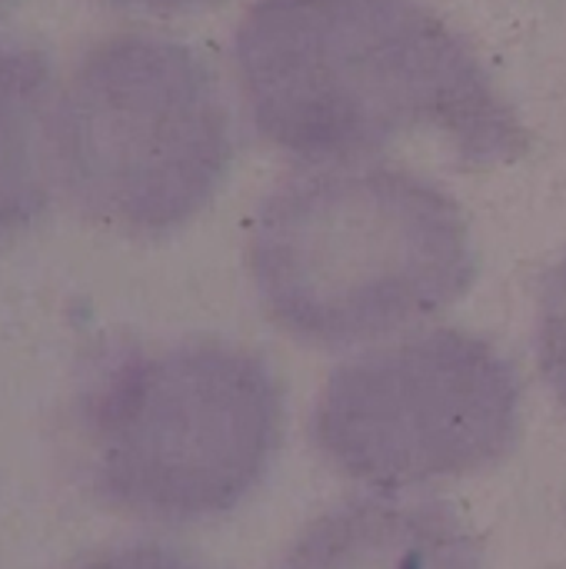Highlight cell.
<instances>
[{"mask_svg":"<svg viewBox=\"0 0 566 569\" xmlns=\"http://www.w3.org/2000/svg\"><path fill=\"white\" fill-rule=\"evenodd\" d=\"M234 63L257 133L307 163H354L417 130L467 167L527 147L477 53L420 0H254Z\"/></svg>","mask_w":566,"mask_h":569,"instance_id":"cell-1","label":"cell"},{"mask_svg":"<svg viewBox=\"0 0 566 569\" xmlns=\"http://www.w3.org/2000/svg\"><path fill=\"white\" fill-rule=\"evenodd\" d=\"M250 270L284 333L344 350L457 303L477 253L457 200L437 183L394 167H327L260 203Z\"/></svg>","mask_w":566,"mask_h":569,"instance_id":"cell-2","label":"cell"},{"mask_svg":"<svg viewBox=\"0 0 566 569\" xmlns=\"http://www.w3.org/2000/svg\"><path fill=\"white\" fill-rule=\"evenodd\" d=\"M280 423L270 363L220 340L117 360L83 410L100 497L153 523H197L240 507L270 467Z\"/></svg>","mask_w":566,"mask_h":569,"instance_id":"cell-3","label":"cell"},{"mask_svg":"<svg viewBox=\"0 0 566 569\" xmlns=\"http://www.w3.org/2000/svg\"><path fill=\"white\" fill-rule=\"evenodd\" d=\"M230 157L217 77L180 40L107 37L57 93V183L110 230L160 237L183 227L214 200Z\"/></svg>","mask_w":566,"mask_h":569,"instance_id":"cell-4","label":"cell"},{"mask_svg":"<svg viewBox=\"0 0 566 569\" xmlns=\"http://www.w3.org/2000/svg\"><path fill=\"white\" fill-rule=\"evenodd\" d=\"M520 427V380L480 337L434 330L337 367L314 407L317 450L350 480L407 490L497 463Z\"/></svg>","mask_w":566,"mask_h":569,"instance_id":"cell-5","label":"cell"},{"mask_svg":"<svg viewBox=\"0 0 566 569\" xmlns=\"http://www.w3.org/2000/svg\"><path fill=\"white\" fill-rule=\"evenodd\" d=\"M277 569H484V557L450 507L364 497L317 517Z\"/></svg>","mask_w":566,"mask_h":569,"instance_id":"cell-6","label":"cell"},{"mask_svg":"<svg viewBox=\"0 0 566 569\" xmlns=\"http://www.w3.org/2000/svg\"><path fill=\"white\" fill-rule=\"evenodd\" d=\"M53 70L40 50L0 43V240L27 233L50 207Z\"/></svg>","mask_w":566,"mask_h":569,"instance_id":"cell-7","label":"cell"},{"mask_svg":"<svg viewBox=\"0 0 566 569\" xmlns=\"http://www.w3.org/2000/svg\"><path fill=\"white\" fill-rule=\"evenodd\" d=\"M540 370L566 407V253L564 260L550 270L540 297Z\"/></svg>","mask_w":566,"mask_h":569,"instance_id":"cell-8","label":"cell"},{"mask_svg":"<svg viewBox=\"0 0 566 569\" xmlns=\"http://www.w3.org/2000/svg\"><path fill=\"white\" fill-rule=\"evenodd\" d=\"M73 569H207L193 563L190 557L157 547V543H133V547H117L107 553H97L90 560H83Z\"/></svg>","mask_w":566,"mask_h":569,"instance_id":"cell-9","label":"cell"},{"mask_svg":"<svg viewBox=\"0 0 566 569\" xmlns=\"http://www.w3.org/2000/svg\"><path fill=\"white\" fill-rule=\"evenodd\" d=\"M117 7H130V10H150V13H180V10H197L207 7L214 0H110Z\"/></svg>","mask_w":566,"mask_h":569,"instance_id":"cell-10","label":"cell"},{"mask_svg":"<svg viewBox=\"0 0 566 569\" xmlns=\"http://www.w3.org/2000/svg\"><path fill=\"white\" fill-rule=\"evenodd\" d=\"M3 3H7V0H0V7H3Z\"/></svg>","mask_w":566,"mask_h":569,"instance_id":"cell-11","label":"cell"}]
</instances>
